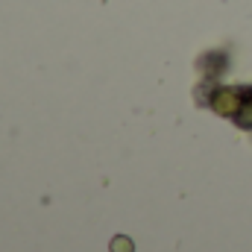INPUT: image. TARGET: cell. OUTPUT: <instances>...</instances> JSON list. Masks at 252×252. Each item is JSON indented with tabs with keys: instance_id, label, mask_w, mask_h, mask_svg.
Wrapping results in <instances>:
<instances>
[{
	"instance_id": "7a4b0ae2",
	"label": "cell",
	"mask_w": 252,
	"mask_h": 252,
	"mask_svg": "<svg viewBox=\"0 0 252 252\" xmlns=\"http://www.w3.org/2000/svg\"><path fill=\"white\" fill-rule=\"evenodd\" d=\"M112 252H135V247H132V241H129L126 235H118V238L112 241Z\"/></svg>"
},
{
	"instance_id": "6da1fadb",
	"label": "cell",
	"mask_w": 252,
	"mask_h": 252,
	"mask_svg": "<svg viewBox=\"0 0 252 252\" xmlns=\"http://www.w3.org/2000/svg\"><path fill=\"white\" fill-rule=\"evenodd\" d=\"M241 97H244L241 88H220L217 97H214V112H220V115H235L238 109H244Z\"/></svg>"
}]
</instances>
